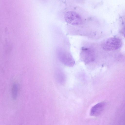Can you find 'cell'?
I'll list each match as a JSON object with an SVG mask.
<instances>
[{
    "label": "cell",
    "instance_id": "obj_4",
    "mask_svg": "<svg viewBox=\"0 0 125 125\" xmlns=\"http://www.w3.org/2000/svg\"><path fill=\"white\" fill-rule=\"evenodd\" d=\"M58 55L59 60L66 66L72 67L74 65L75 61L72 55L69 53L63 51H60L58 52Z\"/></svg>",
    "mask_w": 125,
    "mask_h": 125
},
{
    "label": "cell",
    "instance_id": "obj_3",
    "mask_svg": "<svg viewBox=\"0 0 125 125\" xmlns=\"http://www.w3.org/2000/svg\"><path fill=\"white\" fill-rule=\"evenodd\" d=\"M80 56L82 60L86 63H88L94 61L95 54L91 49L83 47L81 49Z\"/></svg>",
    "mask_w": 125,
    "mask_h": 125
},
{
    "label": "cell",
    "instance_id": "obj_5",
    "mask_svg": "<svg viewBox=\"0 0 125 125\" xmlns=\"http://www.w3.org/2000/svg\"><path fill=\"white\" fill-rule=\"evenodd\" d=\"M105 103L104 102L99 103L94 106L91 109L90 115L93 116H97L102 113L104 109Z\"/></svg>",
    "mask_w": 125,
    "mask_h": 125
},
{
    "label": "cell",
    "instance_id": "obj_2",
    "mask_svg": "<svg viewBox=\"0 0 125 125\" xmlns=\"http://www.w3.org/2000/svg\"><path fill=\"white\" fill-rule=\"evenodd\" d=\"M66 22L73 25H78L80 24L82 21L81 17L77 13L72 11L66 12L64 15Z\"/></svg>",
    "mask_w": 125,
    "mask_h": 125
},
{
    "label": "cell",
    "instance_id": "obj_8",
    "mask_svg": "<svg viewBox=\"0 0 125 125\" xmlns=\"http://www.w3.org/2000/svg\"><path fill=\"white\" fill-rule=\"evenodd\" d=\"M123 34L124 37L125 38V26L124 28L123 31Z\"/></svg>",
    "mask_w": 125,
    "mask_h": 125
},
{
    "label": "cell",
    "instance_id": "obj_6",
    "mask_svg": "<svg viewBox=\"0 0 125 125\" xmlns=\"http://www.w3.org/2000/svg\"><path fill=\"white\" fill-rule=\"evenodd\" d=\"M19 90V86L16 83H13L12 87L11 94L12 98L14 100L16 99L18 96Z\"/></svg>",
    "mask_w": 125,
    "mask_h": 125
},
{
    "label": "cell",
    "instance_id": "obj_7",
    "mask_svg": "<svg viewBox=\"0 0 125 125\" xmlns=\"http://www.w3.org/2000/svg\"><path fill=\"white\" fill-rule=\"evenodd\" d=\"M56 79L60 82H64V77L63 75L59 72H56Z\"/></svg>",
    "mask_w": 125,
    "mask_h": 125
},
{
    "label": "cell",
    "instance_id": "obj_1",
    "mask_svg": "<svg viewBox=\"0 0 125 125\" xmlns=\"http://www.w3.org/2000/svg\"><path fill=\"white\" fill-rule=\"evenodd\" d=\"M121 40L118 38L112 37L106 40L102 45L103 49L106 51H110L118 50L122 45Z\"/></svg>",
    "mask_w": 125,
    "mask_h": 125
}]
</instances>
